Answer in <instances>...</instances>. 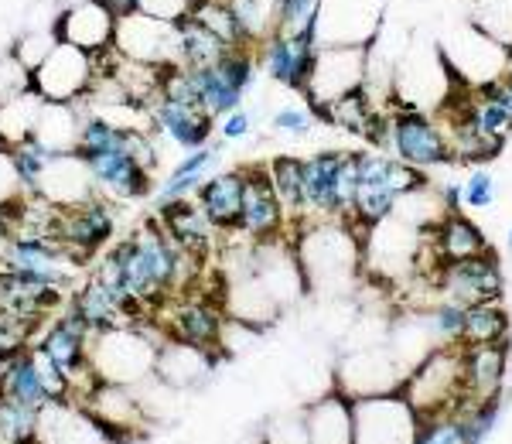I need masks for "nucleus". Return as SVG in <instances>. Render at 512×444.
Listing matches in <instances>:
<instances>
[{"label":"nucleus","mask_w":512,"mask_h":444,"mask_svg":"<svg viewBox=\"0 0 512 444\" xmlns=\"http://www.w3.org/2000/svg\"><path fill=\"white\" fill-rule=\"evenodd\" d=\"M192 260L195 253L175 246L168 233H161L158 226H144L103 260L96 277L140 304H158L171 287L185 281V263Z\"/></svg>","instance_id":"f257e3e1"},{"label":"nucleus","mask_w":512,"mask_h":444,"mask_svg":"<svg viewBox=\"0 0 512 444\" xmlns=\"http://www.w3.org/2000/svg\"><path fill=\"white\" fill-rule=\"evenodd\" d=\"M427 188V175L400 158H386L383 151H359V192L352 202V216L362 226H379L396 212L400 199Z\"/></svg>","instance_id":"f03ea898"},{"label":"nucleus","mask_w":512,"mask_h":444,"mask_svg":"<svg viewBox=\"0 0 512 444\" xmlns=\"http://www.w3.org/2000/svg\"><path fill=\"white\" fill-rule=\"evenodd\" d=\"M400 393L417 410L420 421L441 414H458L465 407V352L461 349H431L403 380Z\"/></svg>","instance_id":"7ed1b4c3"},{"label":"nucleus","mask_w":512,"mask_h":444,"mask_svg":"<svg viewBox=\"0 0 512 444\" xmlns=\"http://www.w3.org/2000/svg\"><path fill=\"white\" fill-rule=\"evenodd\" d=\"M352 427V444H414L420 434V417L396 390L352 400Z\"/></svg>","instance_id":"20e7f679"},{"label":"nucleus","mask_w":512,"mask_h":444,"mask_svg":"<svg viewBox=\"0 0 512 444\" xmlns=\"http://www.w3.org/2000/svg\"><path fill=\"white\" fill-rule=\"evenodd\" d=\"M390 151L393 158L414 164L420 171L454 164V151L444 127L434 117L420 113L417 106H403L390 117Z\"/></svg>","instance_id":"39448f33"},{"label":"nucleus","mask_w":512,"mask_h":444,"mask_svg":"<svg viewBox=\"0 0 512 444\" xmlns=\"http://www.w3.org/2000/svg\"><path fill=\"white\" fill-rule=\"evenodd\" d=\"M113 48L123 59H134L144 65H181L178 55V24L151 18L144 11L117 14V35H113Z\"/></svg>","instance_id":"423d86ee"},{"label":"nucleus","mask_w":512,"mask_h":444,"mask_svg":"<svg viewBox=\"0 0 512 444\" xmlns=\"http://www.w3.org/2000/svg\"><path fill=\"white\" fill-rule=\"evenodd\" d=\"M96 79V59L76 45H59L31 72V89L45 103H79Z\"/></svg>","instance_id":"0eeeda50"},{"label":"nucleus","mask_w":512,"mask_h":444,"mask_svg":"<svg viewBox=\"0 0 512 444\" xmlns=\"http://www.w3.org/2000/svg\"><path fill=\"white\" fill-rule=\"evenodd\" d=\"M318 48H321L318 28H304V31H294V35L270 31V35L260 41V65L267 69L270 79L280 82V86L294 89V93H308L311 72H315V62H318Z\"/></svg>","instance_id":"6e6552de"},{"label":"nucleus","mask_w":512,"mask_h":444,"mask_svg":"<svg viewBox=\"0 0 512 444\" xmlns=\"http://www.w3.org/2000/svg\"><path fill=\"white\" fill-rule=\"evenodd\" d=\"M437 287L441 294L461 308H472V304L485 301H499L502 298V267L499 257L492 250L475 253V257H461V260H444L441 274H437Z\"/></svg>","instance_id":"1a4fd4ad"},{"label":"nucleus","mask_w":512,"mask_h":444,"mask_svg":"<svg viewBox=\"0 0 512 444\" xmlns=\"http://www.w3.org/2000/svg\"><path fill=\"white\" fill-rule=\"evenodd\" d=\"M369 45H321L308 82V103H332L352 89L366 86Z\"/></svg>","instance_id":"9d476101"},{"label":"nucleus","mask_w":512,"mask_h":444,"mask_svg":"<svg viewBox=\"0 0 512 444\" xmlns=\"http://www.w3.org/2000/svg\"><path fill=\"white\" fill-rule=\"evenodd\" d=\"M55 35L65 45H76L82 52L99 55L113 48L117 35V11L103 0H76V4L62 7L59 21H55Z\"/></svg>","instance_id":"9b49d317"},{"label":"nucleus","mask_w":512,"mask_h":444,"mask_svg":"<svg viewBox=\"0 0 512 444\" xmlns=\"http://www.w3.org/2000/svg\"><path fill=\"white\" fill-rule=\"evenodd\" d=\"M93 171L96 192L110 195V199H144L154 188V171H147L144 164L130 158L127 151V130H123L120 144H113L110 151H99L86 161Z\"/></svg>","instance_id":"f8f14e48"},{"label":"nucleus","mask_w":512,"mask_h":444,"mask_svg":"<svg viewBox=\"0 0 512 444\" xmlns=\"http://www.w3.org/2000/svg\"><path fill=\"white\" fill-rule=\"evenodd\" d=\"M246 192H243V216H239V233L250 240H274L284 229L287 212L280 205L274 182H270V168H243Z\"/></svg>","instance_id":"ddd939ff"},{"label":"nucleus","mask_w":512,"mask_h":444,"mask_svg":"<svg viewBox=\"0 0 512 444\" xmlns=\"http://www.w3.org/2000/svg\"><path fill=\"white\" fill-rule=\"evenodd\" d=\"M461 352H465V407L499 397L502 383L509 376V345H461Z\"/></svg>","instance_id":"4468645a"},{"label":"nucleus","mask_w":512,"mask_h":444,"mask_svg":"<svg viewBox=\"0 0 512 444\" xmlns=\"http://www.w3.org/2000/svg\"><path fill=\"white\" fill-rule=\"evenodd\" d=\"M151 127L161 130L168 141H175L178 147L185 151H198V147L209 144L212 137V120L202 106H192V103H178V100H168V96H154L151 100Z\"/></svg>","instance_id":"2eb2a0df"},{"label":"nucleus","mask_w":512,"mask_h":444,"mask_svg":"<svg viewBox=\"0 0 512 444\" xmlns=\"http://www.w3.org/2000/svg\"><path fill=\"white\" fill-rule=\"evenodd\" d=\"M113 236V209L103 195L62 209V243L69 246L72 257H89Z\"/></svg>","instance_id":"dca6fc26"},{"label":"nucleus","mask_w":512,"mask_h":444,"mask_svg":"<svg viewBox=\"0 0 512 444\" xmlns=\"http://www.w3.org/2000/svg\"><path fill=\"white\" fill-rule=\"evenodd\" d=\"M352 260H355L352 236L335 226H318V229H311V236L304 240L301 274H304V281H311L315 274H321V281H332V277L352 274Z\"/></svg>","instance_id":"f3484780"},{"label":"nucleus","mask_w":512,"mask_h":444,"mask_svg":"<svg viewBox=\"0 0 512 444\" xmlns=\"http://www.w3.org/2000/svg\"><path fill=\"white\" fill-rule=\"evenodd\" d=\"M342 161L345 151H318L311 158H304V202H308L311 216H345L342 192H338Z\"/></svg>","instance_id":"a211bd4d"},{"label":"nucleus","mask_w":512,"mask_h":444,"mask_svg":"<svg viewBox=\"0 0 512 444\" xmlns=\"http://www.w3.org/2000/svg\"><path fill=\"white\" fill-rule=\"evenodd\" d=\"M243 192H246V175L239 168V171H222V175L205 178L198 185L195 199L212 226L233 233V229H239V216H243Z\"/></svg>","instance_id":"6ab92c4d"},{"label":"nucleus","mask_w":512,"mask_h":444,"mask_svg":"<svg viewBox=\"0 0 512 444\" xmlns=\"http://www.w3.org/2000/svg\"><path fill=\"white\" fill-rule=\"evenodd\" d=\"M161 229L171 236V243L181 246V250L195 253V257H205L212 243V222L205 219L202 205L188 202V199H171L161 202Z\"/></svg>","instance_id":"aec40b11"},{"label":"nucleus","mask_w":512,"mask_h":444,"mask_svg":"<svg viewBox=\"0 0 512 444\" xmlns=\"http://www.w3.org/2000/svg\"><path fill=\"white\" fill-rule=\"evenodd\" d=\"M171 339L212 352L222 345V318L209 301H178L168 322Z\"/></svg>","instance_id":"412c9836"},{"label":"nucleus","mask_w":512,"mask_h":444,"mask_svg":"<svg viewBox=\"0 0 512 444\" xmlns=\"http://www.w3.org/2000/svg\"><path fill=\"white\" fill-rule=\"evenodd\" d=\"M308 434L315 444H352L355 427H352V397L345 393H328L315 407L304 414Z\"/></svg>","instance_id":"4be33fe9"},{"label":"nucleus","mask_w":512,"mask_h":444,"mask_svg":"<svg viewBox=\"0 0 512 444\" xmlns=\"http://www.w3.org/2000/svg\"><path fill=\"white\" fill-rule=\"evenodd\" d=\"M434 250H437V257H441V263L444 260H461V257L485 253L489 250V240H485V233L468 216H461V212H448L434 233Z\"/></svg>","instance_id":"5701e85b"},{"label":"nucleus","mask_w":512,"mask_h":444,"mask_svg":"<svg viewBox=\"0 0 512 444\" xmlns=\"http://www.w3.org/2000/svg\"><path fill=\"white\" fill-rule=\"evenodd\" d=\"M212 366V352L198 349V345H188V342H178L171 339L164 349L158 352V363H154V373H161L164 383H175V386H185V383H195L209 373Z\"/></svg>","instance_id":"b1692460"},{"label":"nucleus","mask_w":512,"mask_h":444,"mask_svg":"<svg viewBox=\"0 0 512 444\" xmlns=\"http://www.w3.org/2000/svg\"><path fill=\"white\" fill-rule=\"evenodd\" d=\"M41 106H45V100H41L35 89L0 103V147H18L24 141H31L41 117Z\"/></svg>","instance_id":"393cba45"},{"label":"nucleus","mask_w":512,"mask_h":444,"mask_svg":"<svg viewBox=\"0 0 512 444\" xmlns=\"http://www.w3.org/2000/svg\"><path fill=\"white\" fill-rule=\"evenodd\" d=\"M229 48L233 45H226V41L219 35H212V31L205 28V24H198L195 18L178 21V55H181V65H188V69H205V65L219 62Z\"/></svg>","instance_id":"a878e982"},{"label":"nucleus","mask_w":512,"mask_h":444,"mask_svg":"<svg viewBox=\"0 0 512 444\" xmlns=\"http://www.w3.org/2000/svg\"><path fill=\"white\" fill-rule=\"evenodd\" d=\"M267 168H270V182H274V192L280 205H284L287 219H301L304 212H308V202H304V158L280 154Z\"/></svg>","instance_id":"bb28decb"},{"label":"nucleus","mask_w":512,"mask_h":444,"mask_svg":"<svg viewBox=\"0 0 512 444\" xmlns=\"http://www.w3.org/2000/svg\"><path fill=\"white\" fill-rule=\"evenodd\" d=\"M219 158V147H198V151H188V158L171 171V178L161 185L158 192V205L161 202H171V199H188L192 192H198V185L205 182V171L216 164Z\"/></svg>","instance_id":"cd10ccee"},{"label":"nucleus","mask_w":512,"mask_h":444,"mask_svg":"<svg viewBox=\"0 0 512 444\" xmlns=\"http://www.w3.org/2000/svg\"><path fill=\"white\" fill-rule=\"evenodd\" d=\"M506 339H509V315L499 301L465 308V335H461V345H489Z\"/></svg>","instance_id":"c85d7f7f"},{"label":"nucleus","mask_w":512,"mask_h":444,"mask_svg":"<svg viewBox=\"0 0 512 444\" xmlns=\"http://www.w3.org/2000/svg\"><path fill=\"white\" fill-rule=\"evenodd\" d=\"M198 82V96H202V110L209 117H226V113L239 110L243 103V89H236L233 82L222 76V69L216 62L205 65V69H192Z\"/></svg>","instance_id":"c756f323"},{"label":"nucleus","mask_w":512,"mask_h":444,"mask_svg":"<svg viewBox=\"0 0 512 444\" xmlns=\"http://www.w3.org/2000/svg\"><path fill=\"white\" fill-rule=\"evenodd\" d=\"M0 390H4L7 397L21 400V404H31V407H41V404H45V400H48V390H45V383H41L38 366H35V359H31V352H28V356L11 359L7 373L0 376Z\"/></svg>","instance_id":"7c9ffc66"},{"label":"nucleus","mask_w":512,"mask_h":444,"mask_svg":"<svg viewBox=\"0 0 512 444\" xmlns=\"http://www.w3.org/2000/svg\"><path fill=\"white\" fill-rule=\"evenodd\" d=\"M325 106H328V123H335V127L349 130V134H359V137H366L376 120V110H373V100H369L366 86L352 89V93L338 96V100Z\"/></svg>","instance_id":"2f4dec72"},{"label":"nucleus","mask_w":512,"mask_h":444,"mask_svg":"<svg viewBox=\"0 0 512 444\" xmlns=\"http://www.w3.org/2000/svg\"><path fill=\"white\" fill-rule=\"evenodd\" d=\"M485 438L475 431L465 414H441L420 421V434L414 444H482Z\"/></svg>","instance_id":"473e14b6"},{"label":"nucleus","mask_w":512,"mask_h":444,"mask_svg":"<svg viewBox=\"0 0 512 444\" xmlns=\"http://www.w3.org/2000/svg\"><path fill=\"white\" fill-rule=\"evenodd\" d=\"M59 45V35H55V28H28L24 35L14 41L11 52L18 55V62L24 65L28 72H35L41 62L48 59V52Z\"/></svg>","instance_id":"72a5a7b5"},{"label":"nucleus","mask_w":512,"mask_h":444,"mask_svg":"<svg viewBox=\"0 0 512 444\" xmlns=\"http://www.w3.org/2000/svg\"><path fill=\"white\" fill-rule=\"evenodd\" d=\"M427 328L444 342H461V335H465V308L454 301L434 304V308L427 311Z\"/></svg>","instance_id":"f704fd0d"},{"label":"nucleus","mask_w":512,"mask_h":444,"mask_svg":"<svg viewBox=\"0 0 512 444\" xmlns=\"http://www.w3.org/2000/svg\"><path fill=\"white\" fill-rule=\"evenodd\" d=\"M478 28L499 45H512V0H482V24Z\"/></svg>","instance_id":"c9c22d12"},{"label":"nucleus","mask_w":512,"mask_h":444,"mask_svg":"<svg viewBox=\"0 0 512 444\" xmlns=\"http://www.w3.org/2000/svg\"><path fill=\"white\" fill-rule=\"evenodd\" d=\"M31 89V72L18 62V55H4L0 59V103L14 100V96L28 93Z\"/></svg>","instance_id":"e433bc0d"},{"label":"nucleus","mask_w":512,"mask_h":444,"mask_svg":"<svg viewBox=\"0 0 512 444\" xmlns=\"http://www.w3.org/2000/svg\"><path fill=\"white\" fill-rule=\"evenodd\" d=\"M311 127H315V113L308 106H280L274 113V130H280V134L304 137L311 134Z\"/></svg>","instance_id":"4c0bfd02"},{"label":"nucleus","mask_w":512,"mask_h":444,"mask_svg":"<svg viewBox=\"0 0 512 444\" xmlns=\"http://www.w3.org/2000/svg\"><path fill=\"white\" fill-rule=\"evenodd\" d=\"M195 0H134V11H144L151 18H161V21H185L192 14Z\"/></svg>","instance_id":"58836bf2"},{"label":"nucleus","mask_w":512,"mask_h":444,"mask_svg":"<svg viewBox=\"0 0 512 444\" xmlns=\"http://www.w3.org/2000/svg\"><path fill=\"white\" fill-rule=\"evenodd\" d=\"M495 202V178L489 171H472V178L465 182V205L468 209H489Z\"/></svg>","instance_id":"ea45409f"},{"label":"nucleus","mask_w":512,"mask_h":444,"mask_svg":"<svg viewBox=\"0 0 512 444\" xmlns=\"http://www.w3.org/2000/svg\"><path fill=\"white\" fill-rule=\"evenodd\" d=\"M250 127H253V117L246 110H233V113H226L219 123V134L226 137V141H239V137H246L250 134Z\"/></svg>","instance_id":"a19ab883"},{"label":"nucleus","mask_w":512,"mask_h":444,"mask_svg":"<svg viewBox=\"0 0 512 444\" xmlns=\"http://www.w3.org/2000/svg\"><path fill=\"white\" fill-rule=\"evenodd\" d=\"M103 4H110L117 14H127V11H134V0H103Z\"/></svg>","instance_id":"79ce46f5"},{"label":"nucleus","mask_w":512,"mask_h":444,"mask_svg":"<svg viewBox=\"0 0 512 444\" xmlns=\"http://www.w3.org/2000/svg\"><path fill=\"white\" fill-rule=\"evenodd\" d=\"M7 366H11V359H0V376L7 373Z\"/></svg>","instance_id":"37998d69"},{"label":"nucleus","mask_w":512,"mask_h":444,"mask_svg":"<svg viewBox=\"0 0 512 444\" xmlns=\"http://www.w3.org/2000/svg\"><path fill=\"white\" fill-rule=\"evenodd\" d=\"M506 72L512 76V45H509V62H506Z\"/></svg>","instance_id":"c03bdc74"},{"label":"nucleus","mask_w":512,"mask_h":444,"mask_svg":"<svg viewBox=\"0 0 512 444\" xmlns=\"http://www.w3.org/2000/svg\"><path fill=\"white\" fill-rule=\"evenodd\" d=\"M509 250H512V229H509Z\"/></svg>","instance_id":"a18cd8bd"}]
</instances>
